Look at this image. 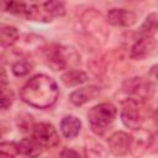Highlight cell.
<instances>
[{
    "label": "cell",
    "mask_w": 158,
    "mask_h": 158,
    "mask_svg": "<svg viewBox=\"0 0 158 158\" xmlns=\"http://www.w3.org/2000/svg\"><path fill=\"white\" fill-rule=\"evenodd\" d=\"M17 144L19 152L28 158H37L43 152V147L33 138H22Z\"/></svg>",
    "instance_id": "14"
},
{
    "label": "cell",
    "mask_w": 158,
    "mask_h": 158,
    "mask_svg": "<svg viewBox=\"0 0 158 158\" xmlns=\"http://www.w3.org/2000/svg\"><path fill=\"white\" fill-rule=\"evenodd\" d=\"M117 115V109L111 102H102L91 107L88 112V121L94 133L101 136L114 123Z\"/></svg>",
    "instance_id": "2"
},
{
    "label": "cell",
    "mask_w": 158,
    "mask_h": 158,
    "mask_svg": "<svg viewBox=\"0 0 158 158\" xmlns=\"http://www.w3.org/2000/svg\"><path fill=\"white\" fill-rule=\"evenodd\" d=\"M151 75H152V78L158 83V63L154 64V65L151 68Z\"/></svg>",
    "instance_id": "25"
},
{
    "label": "cell",
    "mask_w": 158,
    "mask_h": 158,
    "mask_svg": "<svg viewBox=\"0 0 158 158\" xmlns=\"http://www.w3.org/2000/svg\"><path fill=\"white\" fill-rule=\"evenodd\" d=\"M12 102H14V93L6 85H1V98H0L1 109L7 110Z\"/></svg>",
    "instance_id": "23"
},
{
    "label": "cell",
    "mask_w": 158,
    "mask_h": 158,
    "mask_svg": "<svg viewBox=\"0 0 158 158\" xmlns=\"http://www.w3.org/2000/svg\"><path fill=\"white\" fill-rule=\"evenodd\" d=\"M42 4H43L44 10L47 11V14L49 15L51 19L60 17L65 14V6L60 1H46V2H42Z\"/></svg>",
    "instance_id": "19"
},
{
    "label": "cell",
    "mask_w": 158,
    "mask_h": 158,
    "mask_svg": "<svg viewBox=\"0 0 158 158\" xmlns=\"http://www.w3.org/2000/svg\"><path fill=\"white\" fill-rule=\"evenodd\" d=\"M60 158H81L79 153L72 148H64L60 152Z\"/></svg>",
    "instance_id": "24"
},
{
    "label": "cell",
    "mask_w": 158,
    "mask_h": 158,
    "mask_svg": "<svg viewBox=\"0 0 158 158\" xmlns=\"http://www.w3.org/2000/svg\"><path fill=\"white\" fill-rule=\"evenodd\" d=\"M107 23L118 27H128L136 22V14L126 9H111L106 15Z\"/></svg>",
    "instance_id": "10"
},
{
    "label": "cell",
    "mask_w": 158,
    "mask_h": 158,
    "mask_svg": "<svg viewBox=\"0 0 158 158\" xmlns=\"http://www.w3.org/2000/svg\"><path fill=\"white\" fill-rule=\"evenodd\" d=\"M100 94V89L95 85H89V86H84L80 89L74 90L70 95H69V100L70 102H73L77 106L84 105L91 100H94L95 98H98Z\"/></svg>",
    "instance_id": "12"
},
{
    "label": "cell",
    "mask_w": 158,
    "mask_h": 158,
    "mask_svg": "<svg viewBox=\"0 0 158 158\" xmlns=\"http://www.w3.org/2000/svg\"><path fill=\"white\" fill-rule=\"evenodd\" d=\"M32 138L44 148H54L59 144V135L54 126L48 122L35 123L32 128Z\"/></svg>",
    "instance_id": "6"
},
{
    "label": "cell",
    "mask_w": 158,
    "mask_h": 158,
    "mask_svg": "<svg viewBox=\"0 0 158 158\" xmlns=\"http://www.w3.org/2000/svg\"><path fill=\"white\" fill-rule=\"evenodd\" d=\"M19 153V144L16 142H2L0 144L1 158H15Z\"/></svg>",
    "instance_id": "22"
},
{
    "label": "cell",
    "mask_w": 158,
    "mask_h": 158,
    "mask_svg": "<svg viewBox=\"0 0 158 158\" xmlns=\"http://www.w3.org/2000/svg\"><path fill=\"white\" fill-rule=\"evenodd\" d=\"M62 81L67 86H75L79 84H83L88 80V74L80 69H69L60 77Z\"/></svg>",
    "instance_id": "17"
},
{
    "label": "cell",
    "mask_w": 158,
    "mask_h": 158,
    "mask_svg": "<svg viewBox=\"0 0 158 158\" xmlns=\"http://www.w3.org/2000/svg\"><path fill=\"white\" fill-rule=\"evenodd\" d=\"M122 89L125 93L135 95L136 98H138L142 101L151 98V95L153 93V86H152L151 81L146 80L144 78H139V77H135V78H130V79L125 80Z\"/></svg>",
    "instance_id": "7"
},
{
    "label": "cell",
    "mask_w": 158,
    "mask_h": 158,
    "mask_svg": "<svg viewBox=\"0 0 158 158\" xmlns=\"http://www.w3.org/2000/svg\"><path fill=\"white\" fill-rule=\"evenodd\" d=\"M11 70L16 77H25L32 70V64L26 59H19L12 63Z\"/></svg>",
    "instance_id": "21"
},
{
    "label": "cell",
    "mask_w": 158,
    "mask_h": 158,
    "mask_svg": "<svg viewBox=\"0 0 158 158\" xmlns=\"http://www.w3.org/2000/svg\"><path fill=\"white\" fill-rule=\"evenodd\" d=\"M0 40L2 47H10L14 46L19 38V31L16 27L10 25H2L0 28Z\"/></svg>",
    "instance_id": "18"
},
{
    "label": "cell",
    "mask_w": 158,
    "mask_h": 158,
    "mask_svg": "<svg viewBox=\"0 0 158 158\" xmlns=\"http://www.w3.org/2000/svg\"><path fill=\"white\" fill-rule=\"evenodd\" d=\"M157 46V42L153 37H141L138 41L135 42V44L131 47L130 57L136 60H141L147 58L152 54Z\"/></svg>",
    "instance_id": "11"
},
{
    "label": "cell",
    "mask_w": 158,
    "mask_h": 158,
    "mask_svg": "<svg viewBox=\"0 0 158 158\" xmlns=\"http://www.w3.org/2000/svg\"><path fill=\"white\" fill-rule=\"evenodd\" d=\"M146 106L139 99H126L121 102V121L122 123L131 128L138 130L144 122Z\"/></svg>",
    "instance_id": "3"
},
{
    "label": "cell",
    "mask_w": 158,
    "mask_h": 158,
    "mask_svg": "<svg viewBox=\"0 0 158 158\" xmlns=\"http://www.w3.org/2000/svg\"><path fill=\"white\" fill-rule=\"evenodd\" d=\"M72 56H75L73 48H65L58 44H52L44 49V60L53 70H63L70 63Z\"/></svg>",
    "instance_id": "5"
},
{
    "label": "cell",
    "mask_w": 158,
    "mask_h": 158,
    "mask_svg": "<svg viewBox=\"0 0 158 158\" xmlns=\"http://www.w3.org/2000/svg\"><path fill=\"white\" fill-rule=\"evenodd\" d=\"M20 96L23 102L32 107L47 109L57 101L59 89L54 79L46 74H37L22 86Z\"/></svg>",
    "instance_id": "1"
},
{
    "label": "cell",
    "mask_w": 158,
    "mask_h": 158,
    "mask_svg": "<svg viewBox=\"0 0 158 158\" xmlns=\"http://www.w3.org/2000/svg\"><path fill=\"white\" fill-rule=\"evenodd\" d=\"M153 122H154V125H156V127L158 128V109L154 111V114H153Z\"/></svg>",
    "instance_id": "26"
},
{
    "label": "cell",
    "mask_w": 158,
    "mask_h": 158,
    "mask_svg": "<svg viewBox=\"0 0 158 158\" xmlns=\"http://www.w3.org/2000/svg\"><path fill=\"white\" fill-rule=\"evenodd\" d=\"M158 31V12L149 14L142 25L138 28V35L141 37H153V35Z\"/></svg>",
    "instance_id": "16"
},
{
    "label": "cell",
    "mask_w": 158,
    "mask_h": 158,
    "mask_svg": "<svg viewBox=\"0 0 158 158\" xmlns=\"http://www.w3.org/2000/svg\"><path fill=\"white\" fill-rule=\"evenodd\" d=\"M152 142H153V136L149 131L143 128L135 130L133 133L131 135V147H130L131 154L135 158L142 157L148 151Z\"/></svg>",
    "instance_id": "8"
},
{
    "label": "cell",
    "mask_w": 158,
    "mask_h": 158,
    "mask_svg": "<svg viewBox=\"0 0 158 158\" xmlns=\"http://www.w3.org/2000/svg\"><path fill=\"white\" fill-rule=\"evenodd\" d=\"M27 5H28L27 2H20V1H4L1 4L4 11L15 15H23V16L27 11Z\"/></svg>",
    "instance_id": "20"
},
{
    "label": "cell",
    "mask_w": 158,
    "mask_h": 158,
    "mask_svg": "<svg viewBox=\"0 0 158 158\" xmlns=\"http://www.w3.org/2000/svg\"><path fill=\"white\" fill-rule=\"evenodd\" d=\"M106 23L107 21L95 9L86 10L80 17V25L86 36L94 37L96 41L105 42V38L107 37Z\"/></svg>",
    "instance_id": "4"
},
{
    "label": "cell",
    "mask_w": 158,
    "mask_h": 158,
    "mask_svg": "<svg viewBox=\"0 0 158 158\" xmlns=\"http://www.w3.org/2000/svg\"><path fill=\"white\" fill-rule=\"evenodd\" d=\"M81 128V122L77 116L68 115L64 116L60 121V131L64 137L67 138H74L79 135Z\"/></svg>",
    "instance_id": "13"
},
{
    "label": "cell",
    "mask_w": 158,
    "mask_h": 158,
    "mask_svg": "<svg viewBox=\"0 0 158 158\" xmlns=\"http://www.w3.org/2000/svg\"><path fill=\"white\" fill-rule=\"evenodd\" d=\"M84 156L85 158H107V151L100 142L88 137L84 146Z\"/></svg>",
    "instance_id": "15"
},
{
    "label": "cell",
    "mask_w": 158,
    "mask_h": 158,
    "mask_svg": "<svg viewBox=\"0 0 158 158\" xmlns=\"http://www.w3.org/2000/svg\"><path fill=\"white\" fill-rule=\"evenodd\" d=\"M109 149L114 156L122 157L130 152L131 147V135L123 131H116L107 138Z\"/></svg>",
    "instance_id": "9"
}]
</instances>
